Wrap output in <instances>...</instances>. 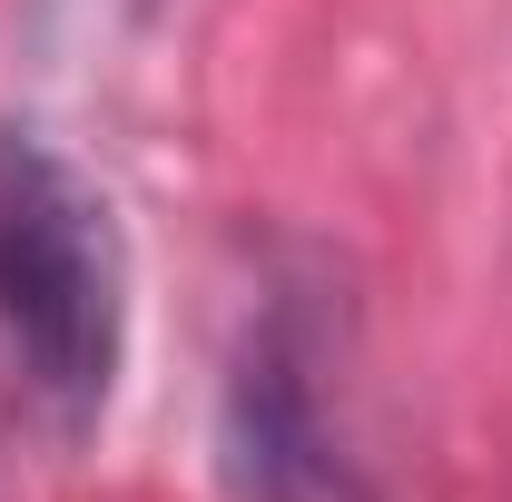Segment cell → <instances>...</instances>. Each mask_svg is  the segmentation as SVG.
<instances>
[{
    "label": "cell",
    "instance_id": "6da1fadb",
    "mask_svg": "<svg viewBox=\"0 0 512 502\" xmlns=\"http://www.w3.org/2000/svg\"><path fill=\"white\" fill-rule=\"evenodd\" d=\"M128 227L50 128L0 119V355L30 414L79 443L128 375Z\"/></svg>",
    "mask_w": 512,
    "mask_h": 502
},
{
    "label": "cell",
    "instance_id": "7a4b0ae2",
    "mask_svg": "<svg viewBox=\"0 0 512 502\" xmlns=\"http://www.w3.org/2000/svg\"><path fill=\"white\" fill-rule=\"evenodd\" d=\"M217 473H227V502H384V483L345 434V394L325 375V315L306 286H276L227 355Z\"/></svg>",
    "mask_w": 512,
    "mask_h": 502
}]
</instances>
